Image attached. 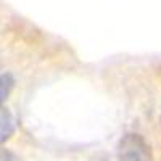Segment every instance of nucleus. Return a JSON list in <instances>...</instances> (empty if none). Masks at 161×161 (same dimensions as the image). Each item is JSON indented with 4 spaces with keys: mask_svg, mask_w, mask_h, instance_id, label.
Segmentation results:
<instances>
[{
    "mask_svg": "<svg viewBox=\"0 0 161 161\" xmlns=\"http://www.w3.org/2000/svg\"><path fill=\"white\" fill-rule=\"evenodd\" d=\"M0 161H16V158L11 152H2L0 153Z\"/></svg>",
    "mask_w": 161,
    "mask_h": 161,
    "instance_id": "nucleus-4",
    "label": "nucleus"
},
{
    "mask_svg": "<svg viewBox=\"0 0 161 161\" xmlns=\"http://www.w3.org/2000/svg\"><path fill=\"white\" fill-rule=\"evenodd\" d=\"M119 161H152L150 145L139 134H126L118 145Z\"/></svg>",
    "mask_w": 161,
    "mask_h": 161,
    "instance_id": "nucleus-1",
    "label": "nucleus"
},
{
    "mask_svg": "<svg viewBox=\"0 0 161 161\" xmlns=\"http://www.w3.org/2000/svg\"><path fill=\"white\" fill-rule=\"evenodd\" d=\"M15 132V119L10 110H2L0 111V145L7 142L11 134Z\"/></svg>",
    "mask_w": 161,
    "mask_h": 161,
    "instance_id": "nucleus-2",
    "label": "nucleus"
},
{
    "mask_svg": "<svg viewBox=\"0 0 161 161\" xmlns=\"http://www.w3.org/2000/svg\"><path fill=\"white\" fill-rule=\"evenodd\" d=\"M13 87H15V77H13V74L11 73L0 74V106L8 98Z\"/></svg>",
    "mask_w": 161,
    "mask_h": 161,
    "instance_id": "nucleus-3",
    "label": "nucleus"
}]
</instances>
